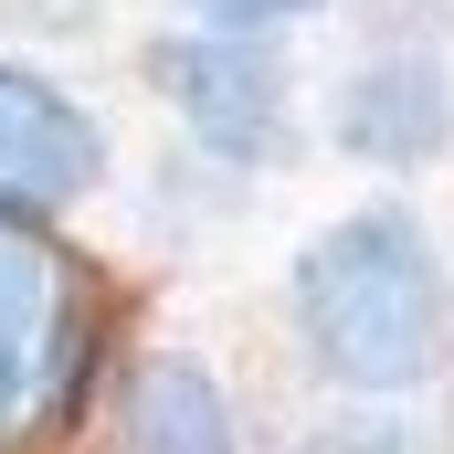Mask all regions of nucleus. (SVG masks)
I'll list each match as a JSON object with an SVG mask.
<instances>
[{"mask_svg":"<svg viewBox=\"0 0 454 454\" xmlns=\"http://www.w3.org/2000/svg\"><path fill=\"white\" fill-rule=\"evenodd\" d=\"M286 328L348 412H402L454 359V275L412 201H359L286 264Z\"/></svg>","mask_w":454,"mask_h":454,"instance_id":"nucleus-1","label":"nucleus"},{"mask_svg":"<svg viewBox=\"0 0 454 454\" xmlns=\"http://www.w3.org/2000/svg\"><path fill=\"white\" fill-rule=\"evenodd\" d=\"M127 296L64 223L0 212V454H64L116 370Z\"/></svg>","mask_w":454,"mask_h":454,"instance_id":"nucleus-2","label":"nucleus"},{"mask_svg":"<svg viewBox=\"0 0 454 454\" xmlns=\"http://www.w3.org/2000/svg\"><path fill=\"white\" fill-rule=\"evenodd\" d=\"M148 85L232 169H275L296 148V64L264 32H169L148 43Z\"/></svg>","mask_w":454,"mask_h":454,"instance_id":"nucleus-3","label":"nucleus"},{"mask_svg":"<svg viewBox=\"0 0 454 454\" xmlns=\"http://www.w3.org/2000/svg\"><path fill=\"white\" fill-rule=\"evenodd\" d=\"M96 180H106V127H96V106H74L32 64H0V212L64 223L74 201H96Z\"/></svg>","mask_w":454,"mask_h":454,"instance_id":"nucleus-4","label":"nucleus"},{"mask_svg":"<svg viewBox=\"0 0 454 454\" xmlns=\"http://www.w3.org/2000/svg\"><path fill=\"white\" fill-rule=\"evenodd\" d=\"M106 454H243L223 370L191 348H137L127 370H106Z\"/></svg>","mask_w":454,"mask_h":454,"instance_id":"nucleus-5","label":"nucleus"},{"mask_svg":"<svg viewBox=\"0 0 454 454\" xmlns=\"http://www.w3.org/2000/svg\"><path fill=\"white\" fill-rule=\"evenodd\" d=\"M328 137H339L348 159H370V169H434L454 148V74L444 53H370L359 74L339 85V106H328Z\"/></svg>","mask_w":454,"mask_h":454,"instance_id":"nucleus-6","label":"nucleus"},{"mask_svg":"<svg viewBox=\"0 0 454 454\" xmlns=\"http://www.w3.org/2000/svg\"><path fill=\"white\" fill-rule=\"evenodd\" d=\"M296 454H444L412 412H328L317 434H296Z\"/></svg>","mask_w":454,"mask_h":454,"instance_id":"nucleus-7","label":"nucleus"},{"mask_svg":"<svg viewBox=\"0 0 454 454\" xmlns=\"http://www.w3.org/2000/svg\"><path fill=\"white\" fill-rule=\"evenodd\" d=\"M307 11H328V0H191V21L201 32H286V21H307Z\"/></svg>","mask_w":454,"mask_h":454,"instance_id":"nucleus-8","label":"nucleus"}]
</instances>
